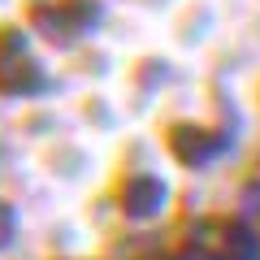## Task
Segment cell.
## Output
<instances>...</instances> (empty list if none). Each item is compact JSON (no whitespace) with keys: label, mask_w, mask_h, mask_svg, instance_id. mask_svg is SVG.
<instances>
[{"label":"cell","mask_w":260,"mask_h":260,"mask_svg":"<svg viewBox=\"0 0 260 260\" xmlns=\"http://www.w3.org/2000/svg\"><path fill=\"white\" fill-rule=\"evenodd\" d=\"M213 251L221 260H260V230L247 221H225Z\"/></svg>","instance_id":"obj_4"},{"label":"cell","mask_w":260,"mask_h":260,"mask_svg":"<svg viewBox=\"0 0 260 260\" xmlns=\"http://www.w3.org/2000/svg\"><path fill=\"white\" fill-rule=\"evenodd\" d=\"M256 230H260V225H256Z\"/></svg>","instance_id":"obj_6"},{"label":"cell","mask_w":260,"mask_h":260,"mask_svg":"<svg viewBox=\"0 0 260 260\" xmlns=\"http://www.w3.org/2000/svg\"><path fill=\"white\" fill-rule=\"evenodd\" d=\"M169 148H174V156L182 160V165H208V160L221 152V139L217 135H208V130L200 126H174L169 130Z\"/></svg>","instance_id":"obj_3"},{"label":"cell","mask_w":260,"mask_h":260,"mask_svg":"<svg viewBox=\"0 0 260 260\" xmlns=\"http://www.w3.org/2000/svg\"><path fill=\"white\" fill-rule=\"evenodd\" d=\"M39 78H44V70L35 65L26 39L18 30H0V91H9V95L39 91L44 87Z\"/></svg>","instance_id":"obj_1"},{"label":"cell","mask_w":260,"mask_h":260,"mask_svg":"<svg viewBox=\"0 0 260 260\" xmlns=\"http://www.w3.org/2000/svg\"><path fill=\"white\" fill-rule=\"evenodd\" d=\"M13 225H18V221H13V208H9V204H0V247L13 239Z\"/></svg>","instance_id":"obj_5"},{"label":"cell","mask_w":260,"mask_h":260,"mask_svg":"<svg viewBox=\"0 0 260 260\" xmlns=\"http://www.w3.org/2000/svg\"><path fill=\"white\" fill-rule=\"evenodd\" d=\"M117 204H121V213H126L130 221H148V217H156L160 204H165V182L152 178V174H135V178L121 182Z\"/></svg>","instance_id":"obj_2"}]
</instances>
